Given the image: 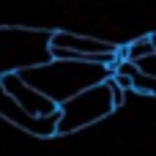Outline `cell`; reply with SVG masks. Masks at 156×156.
Here are the masks:
<instances>
[{"mask_svg": "<svg viewBox=\"0 0 156 156\" xmlns=\"http://www.w3.org/2000/svg\"><path fill=\"white\" fill-rule=\"evenodd\" d=\"M16 74L60 107L63 101L82 93L85 88L104 82L112 74V66L90 63V60H55V58H49L47 63L30 66V69L16 71Z\"/></svg>", "mask_w": 156, "mask_h": 156, "instance_id": "6da1fadb", "label": "cell"}, {"mask_svg": "<svg viewBox=\"0 0 156 156\" xmlns=\"http://www.w3.org/2000/svg\"><path fill=\"white\" fill-rule=\"evenodd\" d=\"M49 36V30L36 27H0V77L47 63L52 58Z\"/></svg>", "mask_w": 156, "mask_h": 156, "instance_id": "7a4b0ae2", "label": "cell"}, {"mask_svg": "<svg viewBox=\"0 0 156 156\" xmlns=\"http://www.w3.org/2000/svg\"><path fill=\"white\" fill-rule=\"evenodd\" d=\"M112 110H115V101H112L110 82L104 80L99 85H90L58 107V137H66L85 126H93V123L104 121Z\"/></svg>", "mask_w": 156, "mask_h": 156, "instance_id": "3957f363", "label": "cell"}, {"mask_svg": "<svg viewBox=\"0 0 156 156\" xmlns=\"http://www.w3.org/2000/svg\"><path fill=\"white\" fill-rule=\"evenodd\" d=\"M49 47H60V49L80 52L82 60L104 63V66H115L121 60V49L115 44L101 41V38H93V36H77V33H69V30H52Z\"/></svg>", "mask_w": 156, "mask_h": 156, "instance_id": "277c9868", "label": "cell"}, {"mask_svg": "<svg viewBox=\"0 0 156 156\" xmlns=\"http://www.w3.org/2000/svg\"><path fill=\"white\" fill-rule=\"evenodd\" d=\"M0 118L8 121L11 126L22 129V132L30 134V137H41V140L58 137V115H49V118L30 115L27 110H22V107L14 101V96L3 88V82H0Z\"/></svg>", "mask_w": 156, "mask_h": 156, "instance_id": "5b68a950", "label": "cell"}, {"mask_svg": "<svg viewBox=\"0 0 156 156\" xmlns=\"http://www.w3.org/2000/svg\"><path fill=\"white\" fill-rule=\"evenodd\" d=\"M0 82H3V88L14 96V101H16L22 110H27L30 115H38V118L58 115V104H55L49 96H44L41 90H36L33 85H27L19 74H5V77H0Z\"/></svg>", "mask_w": 156, "mask_h": 156, "instance_id": "8992f818", "label": "cell"}, {"mask_svg": "<svg viewBox=\"0 0 156 156\" xmlns=\"http://www.w3.org/2000/svg\"><path fill=\"white\" fill-rule=\"evenodd\" d=\"M112 71H118V74H126L129 80H132V90H137V93H148V96H156V77L154 74H148V71H143L137 63H132V60H118L115 66H112Z\"/></svg>", "mask_w": 156, "mask_h": 156, "instance_id": "52a82bcc", "label": "cell"}, {"mask_svg": "<svg viewBox=\"0 0 156 156\" xmlns=\"http://www.w3.org/2000/svg\"><path fill=\"white\" fill-rule=\"evenodd\" d=\"M151 55H156V47H154V41H151V36H140V38L129 41L121 49V58L123 60H132V63H137L143 58H151Z\"/></svg>", "mask_w": 156, "mask_h": 156, "instance_id": "ba28073f", "label": "cell"}, {"mask_svg": "<svg viewBox=\"0 0 156 156\" xmlns=\"http://www.w3.org/2000/svg\"><path fill=\"white\" fill-rule=\"evenodd\" d=\"M148 36H151V41H154V47H156V33H148Z\"/></svg>", "mask_w": 156, "mask_h": 156, "instance_id": "9c48e42d", "label": "cell"}]
</instances>
